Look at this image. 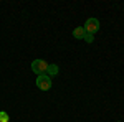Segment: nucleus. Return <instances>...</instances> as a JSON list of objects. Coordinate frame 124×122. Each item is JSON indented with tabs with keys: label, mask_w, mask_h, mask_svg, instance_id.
I'll list each match as a JSON object with an SVG mask.
<instances>
[{
	"label": "nucleus",
	"mask_w": 124,
	"mask_h": 122,
	"mask_svg": "<svg viewBox=\"0 0 124 122\" xmlns=\"http://www.w3.org/2000/svg\"><path fill=\"white\" fill-rule=\"evenodd\" d=\"M83 28L86 30V33H91V35H94L96 31L99 30V20L94 18V17L88 18V20L85 22V25H83Z\"/></svg>",
	"instance_id": "nucleus-3"
},
{
	"label": "nucleus",
	"mask_w": 124,
	"mask_h": 122,
	"mask_svg": "<svg viewBox=\"0 0 124 122\" xmlns=\"http://www.w3.org/2000/svg\"><path fill=\"white\" fill-rule=\"evenodd\" d=\"M83 40H85L86 43H93V41H94V35H91V33H86L85 36H83Z\"/></svg>",
	"instance_id": "nucleus-7"
},
{
	"label": "nucleus",
	"mask_w": 124,
	"mask_h": 122,
	"mask_svg": "<svg viewBox=\"0 0 124 122\" xmlns=\"http://www.w3.org/2000/svg\"><path fill=\"white\" fill-rule=\"evenodd\" d=\"M85 35H86V30L83 27H76V28L73 30V36L76 38V40H83Z\"/></svg>",
	"instance_id": "nucleus-5"
},
{
	"label": "nucleus",
	"mask_w": 124,
	"mask_h": 122,
	"mask_svg": "<svg viewBox=\"0 0 124 122\" xmlns=\"http://www.w3.org/2000/svg\"><path fill=\"white\" fill-rule=\"evenodd\" d=\"M10 121V115L5 111H0V122H8Z\"/></svg>",
	"instance_id": "nucleus-6"
},
{
	"label": "nucleus",
	"mask_w": 124,
	"mask_h": 122,
	"mask_svg": "<svg viewBox=\"0 0 124 122\" xmlns=\"http://www.w3.org/2000/svg\"><path fill=\"white\" fill-rule=\"evenodd\" d=\"M48 65H50V63H46V61H45V59H41V58H38V59H33V61H31V71H33L37 76L46 74Z\"/></svg>",
	"instance_id": "nucleus-1"
},
{
	"label": "nucleus",
	"mask_w": 124,
	"mask_h": 122,
	"mask_svg": "<svg viewBox=\"0 0 124 122\" xmlns=\"http://www.w3.org/2000/svg\"><path fill=\"white\" fill-rule=\"evenodd\" d=\"M58 73H60V68H58V65H48V69H46V74L50 76V78H53V76H56Z\"/></svg>",
	"instance_id": "nucleus-4"
},
{
	"label": "nucleus",
	"mask_w": 124,
	"mask_h": 122,
	"mask_svg": "<svg viewBox=\"0 0 124 122\" xmlns=\"http://www.w3.org/2000/svg\"><path fill=\"white\" fill-rule=\"evenodd\" d=\"M37 87L41 89V91H48V89H51V78L48 74H40L37 76Z\"/></svg>",
	"instance_id": "nucleus-2"
},
{
	"label": "nucleus",
	"mask_w": 124,
	"mask_h": 122,
	"mask_svg": "<svg viewBox=\"0 0 124 122\" xmlns=\"http://www.w3.org/2000/svg\"><path fill=\"white\" fill-rule=\"evenodd\" d=\"M117 122H119V121H117Z\"/></svg>",
	"instance_id": "nucleus-8"
}]
</instances>
